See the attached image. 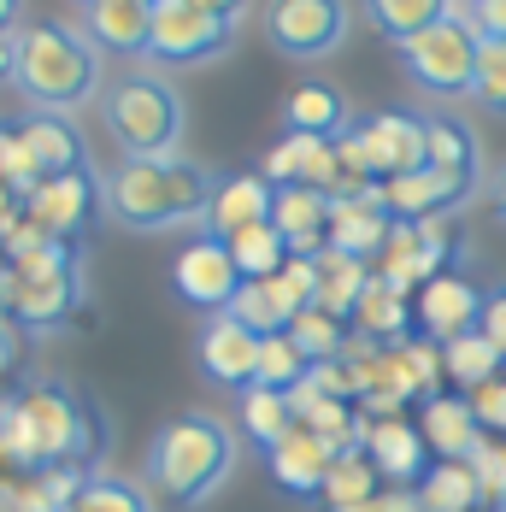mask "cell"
Segmentation results:
<instances>
[{"label": "cell", "mask_w": 506, "mask_h": 512, "mask_svg": "<svg viewBox=\"0 0 506 512\" xmlns=\"http://www.w3.org/2000/svg\"><path fill=\"white\" fill-rule=\"evenodd\" d=\"M283 124L295 130V136H342L348 130V101L330 89V83H301L289 101H283Z\"/></svg>", "instance_id": "4316f807"}, {"label": "cell", "mask_w": 506, "mask_h": 512, "mask_svg": "<svg viewBox=\"0 0 506 512\" xmlns=\"http://www.w3.org/2000/svg\"><path fill=\"white\" fill-rule=\"evenodd\" d=\"M365 18L401 48V42H412L418 30H430V24L448 18V0H365Z\"/></svg>", "instance_id": "1f68e13d"}, {"label": "cell", "mask_w": 506, "mask_h": 512, "mask_svg": "<svg viewBox=\"0 0 506 512\" xmlns=\"http://www.w3.org/2000/svg\"><path fill=\"white\" fill-rule=\"evenodd\" d=\"M442 359H448V383H459L465 395H477L483 383H495L501 377V348L483 336V330H471V336H454L448 348H442Z\"/></svg>", "instance_id": "f546056e"}, {"label": "cell", "mask_w": 506, "mask_h": 512, "mask_svg": "<svg viewBox=\"0 0 506 512\" xmlns=\"http://www.w3.org/2000/svg\"><path fill=\"white\" fill-rule=\"evenodd\" d=\"M259 348H265V336H253L242 318L218 312V318H206V330H201V371L212 383H224V389H253Z\"/></svg>", "instance_id": "9a60e30c"}, {"label": "cell", "mask_w": 506, "mask_h": 512, "mask_svg": "<svg viewBox=\"0 0 506 512\" xmlns=\"http://www.w3.org/2000/svg\"><path fill=\"white\" fill-rule=\"evenodd\" d=\"M77 6H95V0H77Z\"/></svg>", "instance_id": "f907efd6"}, {"label": "cell", "mask_w": 506, "mask_h": 512, "mask_svg": "<svg viewBox=\"0 0 506 512\" xmlns=\"http://www.w3.org/2000/svg\"><path fill=\"white\" fill-rule=\"evenodd\" d=\"M0 183H6L12 195H30V189L42 183V165H36V154H30V142L18 136V124L0 130Z\"/></svg>", "instance_id": "74e56055"}, {"label": "cell", "mask_w": 506, "mask_h": 512, "mask_svg": "<svg viewBox=\"0 0 506 512\" xmlns=\"http://www.w3.org/2000/svg\"><path fill=\"white\" fill-rule=\"evenodd\" d=\"M71 512H153V501H148V489H136L124 477H83Z\"/></svg>", "instance_id": "8d00e7d4"}, {"label": "cell", "mask_w": 506, "mask_h": 512, "mask_svg": "<svg viewBox=\"0 0 506 512\" xmlns=\"http://www.w3.org/2000/svg\"><path fill=\"white\" fill-rule=\"evenodd\" d=\"M418 507L424 512H483L489 495H483V477L471 460H436L430 477L418 483Z\"/></svg>", "instance_id": "d4e9b609"}, {"label": "cell", "mask_w": 506, "mask_h": 512, "mask_svg": "<svg viewBox=\"0 0 506 512\" xmlns=\"http://www.w3.org/2000/svg\"><path fill=\"white\" fill-rule=\"evenodd\" d=\"M483 301L489 295H477L459 271H442V277H430L424 289H418V301H412V318H418V330L430 336V342H454V336H471L477 324H483Z\"/></svg>", "instance_id": "4fadbf2b"}, {"label": "cell", "mask_w": 506, "mask_h": 512, "mask_svg": "<svg viewBox=\"0 0 506 512\" xmlns=\"http://www.w3.org/2000/svg\"><path fill=\"white\" fill-rule=\"evenodd\" d=\"M0 318H6V283H0Z\"/></svg>", "instance_id": "681fc988"}, {"label": "cell", "mask_w": 506, "mask_h": 512, "mask_svg": "<svg viewBox=\"0 0 506 512\" xmlns=\"http://www.w3.org/2000/svg\"><path fill=\"white\" fill-rule=\"evenodd\" d=\"M418 430H424V442H430L436 460H471L489 442L483 424H477L471 395H430L424 412H418Z\"/></svg>", "instance_id": "44dd1931"}, {"label": "cell", "mask_w": 506, "mask_h": 512, "mask_svg": "<svg viewBox=\"0 0 506 512\" xmlns=\"http://www.w3.org/2000/svg\"><path fill=\"white\" fill-rule=\"evenodd\" d=\"M230 318H242L253 336H283V330L295 324V312L283 307V295H277V283H271V277H253V283H242V295H236Z\"/></svg>", "instance_id": "d6a6232c"}, {"label": "cell", "mask_w": 506, "mask_h": 512, "mask_svg": "<svg viewBox=\"0 0 506 512\" xmlns=\"http://www.w3.org/2000/svg\"><path fill=\"white\" fill-rule=\"evenodd\" d=\"M371 277H377V271H371L365 259L324 248V254H318V301H312V307H324V312H336V318L354 324V307H359V295H365Z\"/></svg>", "instance_id": "484cf974"}, {"label": "cell", "mask_w": 506, "mask_h": 512, "mask_svg": "<svg viewBox=\"0 0 506 512\" xmlns=\"http://www.w3.org/2000/svg\"><path fill=\"white\" fill-rule=\"evenodd\" d=\"M330 212H336V195L306 189V183H283L277 201H271V224H277V236L289 242V254L318 259L330 248Z\"/></svg>", "instance_id": "e0dca14e"}, {"label": "cell", "mask_w": 506, "mask_h": 512, "mask_svg": "<svg viewBox=\"0 0 506 512\" xmlns=\"http://www.w3.org/2000/svg\"><path fill=\"white\" fill-rule=\"evenodd\" d=\"M101 212H106V183L95 177V171L42 177V183L24 195V218H36L53 242H77Z\"/></svg>", "instance_id": "8fae6325"}, {"label": "cell", "mask_w": 506, "mask_h": 512, "mask_svg": "<svg viewBox=\"0 0 506 512\" xmlns=\"http://www.w3.org/2000/svg\"><path fill=\"white\" fill-rule=\"evenodd\" d=\"M101 112H106L112 142L124 148V159H171L183 148V130H189L183 95H177L165 77H148V71L118 77V83L106 89Z\"/></svg>", "instance_id": "277c9868"}, {"label": "cell", "mask_w": 506, "mask_h": 512, "mask_svg": "<svg viewBox=\"0 0 506 512\" xmlns=\"http://www.w3.org/2000/svg\"><path fill=\"white\" fill-rule=\"evenodd\" d=\"M0 83H18V30L0 36Z\"/></svg>", "instance_id": "b9f144b4"}, {"label": "cell", "mask_w": 506, "mask_h": 512, "mask_svg": "<svg viewBox=\"0 0 506 512\" xmlns=\"http://www.w3.org/2000/svg\"><path fill=\"white\" fill-rule=\"evenodd\" d=\"M242 283H248L242 265L230 254V242H218V236H201V242H189L183 254L171 259V289H177V301L206 312V318H218V312L236 307Z\"/></svg>", "instance_id": "9c48e42d"}, {"label": "cell", "mask_w": 506, "mask_h": 512, "mask_svg": "<svg viewBox=\"0 0 506 512\" xmlns=\"http://www.w3.org/2000/svg\"><path fill=\"white\" fill-rule=\"evenodd\" d=\"M195 6L218 12V18H242V12H248V0H195Z\"/></svg>", "instance_id": "7bdbcfd3"}, {"label": "cell", "mask_w": 506, "mask_h": 512, "mask_svg": "<svg viewBox=\"0 0 506 512\" xmlns=\"http://www.w3.org/2000/svg\"><path fill=\"white\" fill-rule=\"evenodd\" d=\"M6 354H12V348H6V336H0V371H6Z\"/></svg>", "instance_id": "c3c4849f"}, {"label": "cell", "mask_w": 506, "mask_h": 512, "mask_svg": "<svg viewBox=\"0 0 506 512\" xmlns=\"http://www.w3.org/2000/svg\"><path fill=\"white\" fill-rule=\"evenodd\" d=\"M406 324H418L412 307H406V295L389 283V277H371L365 295H359V307H354V330L365 336V342H377V348H401Z\"/></svg>", "instance_id": "cb8c5ba5"}, {"label": "cell", "mask_w": 506, "mask_h": 512, "mask_svg": "<svg viewBox=\"0 0 506 512\" xmlns=\"http://www.w3.org/2000/svg\"><path fill=\"white\" fill-rule=\"evenodd\" d=\"M218 177L195 159H124L106 177V212L124 230H177V224H206Z\"/></svg>", "instance_id": "7a4b0ae2"}, {"label": "cell", "mask_w": 506, "mask_h": 512, "mask_svg": "<svg viewBox=\"0 0 506 512\" xmlns=\"http://www.w3.org/2000/svg\"><path fill=\"white\" fill-rule=\"evenodd\" d=\"M18 136L30 142V154L42 165V177H65V171H89V142L65 112H24Z\"/></svg>", "instance_id": "603a6c76"}, {"label": "cell", "mask_w": 506, "mask_h": 512, "mask_svg": "<svg viewBox=\"0 0 506 512\" xmlns=\"http://www.w3.org/2000/svg\"><path fill=\"white\" fill-rule=\"evenodd\" d=\"M489 201H495V218L506 224V165L495 171V189H489Z\"/></svg>", "instance_id": "f6af8a7d"}, {"label": "cell", "mask_w": 506, "mask_h": 512, "mask_svg": "<svg viewBox=\"0 0 506 512\" xmlns=\"http://www.w3.org/2000/svg\"><path fill=\"white\" fill-rule=\"evenodd\" d=\"M289 336L301 342V354L312 359V365L348 354V318H336V312H324V307H306L301 318L289 324Z\"/></svg>", "instance_id": "e575fe53"}, {"label": "cell", "mask_w": 506, "mask_h": 512, "mask_svg": "<svg viewBox=\"0 0 506 512\" xmlns=\"http://www.w3.org/2000/svg\"><path fill=\"white\" fill-rule=\"evenodd\" d=\"M230 254L242 265V277L253 283V277H277L289 265V242L277 236V224H253L242 236H230Z\"/></svg>", "instance_id": "836d02e7"}, {"label": "cell", "mask_w": 506, "mask_h": 512, "mask_svg": "<svg viewBox=\"0 0 506 512\" xmlns=\"http://www.w3.org/2000/svg\"><path fill=\"white\" fill-rule=\"evenodd\" d=\"M471 407H477V424H483V430H495V436H506V377H495V383H483V389L471 395Z\"/></svg>", "instance_id": "ab89813d"}, {"label": "cell", "mask_w": 506, "mask_h": 512, "mask_svg": "<svg viewBox=\"0 0 506 512\" xmlns=\"http://www.w3.org/2000/svg\"><path fill=\"white\" fill-rule=\"evenodd\" d=\"M424 136H430V165L459 171V177H477V171H483L477 136H471L465 118H454V112H424Z\"/></svg>", "instance_id": "83f0119b"}, {"label": "cell", "mask_w": 506, "mask_h": 512, "mask_svg": "<svg viewBox=\"0 0 506 512\" xmlns=\"http://www.w3.org/2000/svg\"><path fill=\"white\" fill-rule=\"evenodd\" d=\"M365 454L377 465V477L389 483V489H418L424 477H430V442H424V430L418 424H406V418H371V430H365Z\"/></svg>", "instance_id": "5bb4252c"}, {"label": "cell", "mask_w": 506, "mask_h": 512, "mask_svg": "<svg viewBox=\"0 0 506 512\" xmlns=\"http://www.w3.org/2000/svg\"><path fill=\"white\" fill-rule=\"evenodd\" d=\"M153 6L159 0H95V6H83V36L101 53H142L148 59Z\"/></svg>", "instance_id": "ffe728a7"}, {"label": "cell", "mask_w": 506, "mask_h": 512, "mask_svg": "<svg viewBox=\"0 0 506 512\" xmlns=\"http://www.w3.org/2000/svg\"><path fill=\"white\" fill-rule=\"evenodd\" d=\"M18 407H24L30 465H36V471H59V465L71 471L83 454H95L101 424H95V412L83 407L71 389H59V383H36V389L18 395Z\"/></svg>", "instance_id": "8992f818"}, {"label": "cell", "mask_w": 506, "mask_h": 512, "mask_svg": "<svg viewBox=\"0 0 506 512\" xmlns=\"http://www.w3.org/2000/svg\"><path fill=\"white\" fill-rule=\"evenodd\" d=\"M348 36V0H271L265 42L289 59H324Z\"/></svg>", "instance_id": "30bf717a"}, {"label": "cell", "mask_w": 506, "mask_h": 512, "mask_svg": "<svg viewBox=\"0 0 506 512\" xmlns=\"http://www.w3.org/2000/svg\"><path fill=\"white\" fill-rule=\"evenodd\" d=\"M395 212L377 201V189L371 195H336V212H330V248L336 254H354V259H371L389 248V236H395Z\"/></svg>", "instance_id": "d6986e66"}, {"label": "cell", "mask_w": 506, "mask_h": 512, "mask_svg": "<svg viewBox=\"0 0 506 512\" xmlns=\"http://www.w3.org/2000/svg\"><path fill=\"white\" fill-rule=\"evenodd\" d=\"M271 201H277V183L259 171H236V177H218V189H212V206H206V236H218V242H230V236H242L253 224H271Z\"/></svg>", "instance_id": "ac0fdd59"}, {"label": "cell", "mask_w": 506, "mask_h": 512, "mask_svg": "<svg viewBox=\"0 0 506 512\" xmlns=\"http://www.w3.org/2000/svg\"><path fill=\"white\" fill-rule=\"evenodd\" d=\"M383 489H389V483L377 477V465H371V454H365V448H354V454H336L330 477H324V501H330V512L359 507V501H371V495H383Z\"/></svg>", "instance_id": "4dcf8cb0"}, {"label": "cell", "mask_w": 506, "mask_h": 512, "mask_svg": "<svg viewBox=\"0 0 506 512\" xmlns=\"http://www.w3.org/2000/svg\"><path fill=\"white\" fill-rule=\"evenodd\" d=\"M495 348H501V359H506V289H495L489 301H483V324H477Z\"/></svg>", "instance_id": "60d3db41"}, {"label": "cell", "mask_w": 506, "mask_h": 512, "mask_svg": "<svg viewBox=\"0 0 506 512\" xmlns=\"http://www.w3.org/2000/svg\"><path fill=\"white\" fill-rule=\"evenodd\" d=\"M477 48H483V36L465 18L448 12L442 24H430L412 42H401V65L424 95H442L448 101V95H471L477 89Z\"/></svg>", "instance_id": "52a82bcc"}, {"label": "cell", "mask_w": 506, "mask_h": 512, "mask_svg": "<svg viewBox=\"0 0 506 512\" xmlns=\"http://www.w3.org/2000/svg\"><path fill=\"white\" fill-rule=\"evenodd\" d=\"M265 177L283 189V183H306V189H324V195H342L348 171H342V154L330 136H283L271 154H265Z\"/></svg>", "instance_id": "2e32d148"}, {"label": "cell", "mask_w": 506, "mask_h": 512, "mask_svg": "<svg viewBox=\"0 0 506 512\" xmlns=\"http://www.w3.org/2000/svg\"><path fill=\"white\" fill-rule=\"evenodd\" d=\"M101 89V48L59 24H24L18 30V95L30 101V112H77L83 101H95Z\"/></svg>", "instance_id": "3957f363"}, {"label": "cell", "mask_w": 506, "mask_h": 512, "mask_svg": "<svg viewBox=\"0 0 506 512\" xmlns=\"http://www.w3.org/2000/svg\"><path fill=\"white\" fill-rule=\"evenodd\" d=\"M18 12H24V0H0V36L18 30Z\"/></svg>", "instance_id": "bcb514c9"}, {"label": "cell", "mask_w": 506, "mask_h": 512, "mask_svg": "<svg viewBox=\"0 0 506 512\" xmlns=\"http://www.w3.org/2000/svg\"><path fill=\"white\" fill-rule=\"evenodd\" d=\"M477 195V177H459V171H442V165H418L406 177H389L377 183V201L389 206L401 224H424V218H448Z\"/></svg>", "instance_id": "7c38bea8"}, {"label": "cell", "mask_w": 506, "mask_h": 512, "mask_svg": "<svg viewBox=\"0 0 506 512\" xmlns=\"http://www.w3.org/2000/svg\"><path fill=\"white\" fill-rule=\"evenodd\" d=\"M236 42V18H218L195 0H159L153 6V65H206L218 53H230Z\"/></svg>", "instance_id": "ba28073f"}, {"label": "cell", "mask_w": 506, "mask_h": 512, "mask_svg": "<svg viewBox=\"0 0 506 512\" xmlns=\"http://www.w3.org/2000/svg\"><path fill=\"white\" fill-rule=\"evenodd\" d=\"M471 95L506 118V42H483L477 48V89Z\"/></svg>", "instance_id": "f35d334b"}, {"label": "cell", "mask_w": 506, "mask_h": 512, "mask_svg": "<svg viewBox=\"0 0 506 512\" xmlns=\"http://www.w3.org/2000/svg\"><path fill=\"white\" fill-rule=\"evenodd\" d=\"M342 512H395V489H383V495H371V501H359V507H342Z\"/></svg>", "instance_id": "ee69618b"}, {"label": "cell", "mask_w": 506, "mask_h": 512, "mask_svg": "<svg viewBox=\"0 0 506 512\" xmlns=\"http://www.w3.org/2000/svg\"><path fill=\"white\" fill-rule=\"evenodd\" d=\"M271 477H277V489H289V495H324V477H330V465H336V448L318 436V430H306L295 424L271 454Z\"/></svg>", "instance_id": "7402d4cb"}, {"label": "cell", "mask_w": 506, "mask_h": 512, "mask_svg": "<svg viewBox=\"0 0 506 512\" xmlns=\"http://www.w3.org/2000/svg\"><path fill=\"white\" fill-rule=\"evenodd\" d=\"M6 230H12V224H0V259H6Z\"/></svg>", "instance_id": "7dc6e473"}, {"label": "cell", "mask_w": 506, "mask_h": 512, "mask_svg": "<svg viewBox=\"0 0 506 512\" xmlns=\"http://www.w3.org/2000/svg\"><path fill=\"white\" fill-rule=\"evenodd\" d=\"M306 371H312V359L301 354V342H295L289 330H283V336H265L253 389H295V383H306Z\"/></svg>", "instance_id": "d590c367"}, {"label": "cell", "mask_w": 506, "mask_h": 512, "mask_svg": "<svg viewBox=\"0 0 506 512\" xmlns=\"http://www.w3.org/2000/svg\"><path fill=\"white\" fill-rule=\"evenodd\" d=\"M236 430L212 412H177L159 424L148 448V489L159 507L171 512H195L236 471Z\"/></svg>", "instance_id": "6da1fadb"}, {"label": "cell", "mask_w": 506, "mask_h": 512, "mask_svg": "<svg viewBox=\"0 0 506 512\" xmlns=\"http://www.w3.org/2000/svg\"><path fill=\"white\" fill-rule=\"evenodd\" d=\"M0 283H6V312L24 330H59L83 301V254L77 242H42L30 254L6 259Z\"/></svg>", "instance_id": "5b68a950"}, {"label": "cell", "mask_w": 506, "mask_h": 512, "mask_svg": "<svg viewBox=\"0 0 506 512\" xmlns=\"http://www.w3.org/2000/svg\"><path fill=\"white\" fill-rule=\"evenodd\" d=\"M295 424H301V412L289 401V389H242V430H248L265 454H271Z\"/></svg>", "instance_id": "f1b7e54d"}]
</instances>
